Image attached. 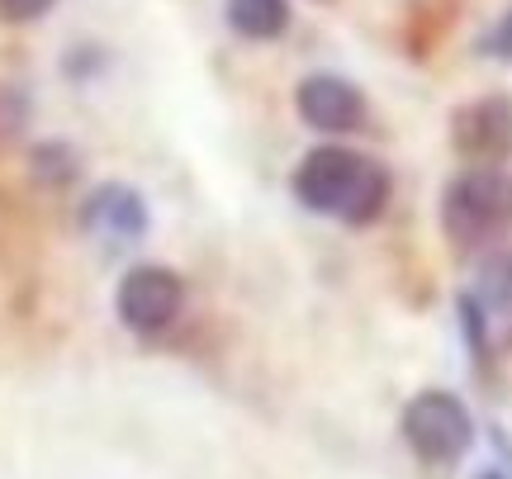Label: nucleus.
<instances>
[{"label": "nucleus", "instance_id": "f257e3e1", "mask_svg": "<svg viewBox=\"0 0 512 479\" xmlns=\"http://www.w3.org/2000/svg\"><path fill=\"white\" fill-rule=\"evenodd\" d=\"M294 200L313 209V214H332V219L366 228L384 214L389 204V171L380 162H370L361 152L323 143L313 148L304 162L294 166Z\"/></svg>", "mask_w": 512, "mask_h": 479}, {"label": "nucleus", "instance_id": "f03ea898", "mask_svg": "<svg viewBox=\"0 0 512 479\" xmlns=\"http://www.w3.org/2000/svg\"><path fill=\"white\" fill-rule=\"evenodd\" d=\"M399 432L408 451L427 465H456L475 446V418L451 389H422L403 404Z\"/></svg>", "mask_w": 512, "mask_h": 479}, {"label": "nucleus", "instance_id": "7ed1b4c3", "mask_svg": "<svg viewBox=\"0 0 512 479\" xmlns=\"http://www.w3.org/2000/svg\"><path fill=\"white\" fill-rule=\"evenodd\" d=\"M441 223L460 247L489 242L503 223H512V176H503L498 166H470L465 176L446 185Z\"/></svg>", "mask_w": 512, "mask_h": 479}, {"label": "nucleus", "instance_id": "20e7f679", "mask_svg": "<svg viewBox=\"0 0 512 479\" xmlns=\"http://www.w3.org/2000/svg\"><path fill=\"white\" fill-rule=\"evenodd\" d=\"M114 309H119V323L138 337H157L166 332L185 309V280L176 271H166L157 261H143L133 266L119 290H114Z\"/></svg>", "mask_w": 512, "mask_h": 479}, {"label": "nucleus", "instance_id": "39448f33", "mask_svg": "<svg viewBox=\"0 0 512 479\" xmlns=\"http://www.w3.org/2000/svg\"><path fill=\"white\" fill-rule=\"evenodd\" d=\"M451 143L460 157L498 166L512 157V95H479L451 114Z\"/></svg>", "mask_w": 512, "mask_h": 479}, {"label": "nucleus", "instance_id": "423d86ee", "mask_svg": "<svg viewBox=\"0 0 512 479\" xmlns=\"http://www.w3.org/2000/svg\"><path fill=\"white\" fill-rule=\"evenodd\" d=\"M294 110L318 133H351V129H361V119H366V95L356 91L351 81H342V76L318 72L299 81Z\"/></svg>", "mask_w": 512, "mask_h": 479}, {"label": "nucleus", "instance_id": "0eeeda50", "mask_svg": "<svg viewBox=\"0 0 512 479\" xmlns=\"http://www.w3.org/2000/svg\"><path fill=\"white\" fill-rule=\"evenodd\" d=\"M81 223L95 233H114V238H143L152 214H147V200L133 185H100L81 209Z\"/></svg>", "mask_w": 512, "mask_h": 479}, {"label": "nucleus", "instance_id": "6e6552de", "mask_svg": "<svg viewBox=\"0 0 512 479\" xmlns=\"http://www.w3.org/2000/svg\"><path fill=\"white\" fill-rule=\"evenodd\" d=\"M228 29L252 43H271L290 29V0H228L223 5Z\"/></svg>", "mask_w": 512, "mask_h": 479}, {"label": "nucleus", "instance_id": "1a4fd4ad", "mask_svg": "<svg viewBox=\"0 0 512 479\" xmlns=\"http://www.w3.org/2000/svg\"><path fill=\"white\" fill-rule=\"evenodd\" d=\"M29 171H34L38 185H48V190H62V185H72L81 176V157H76L67 143H38L29 152Z\"/></svg>", "mask_w": 512, "mask_h": 479}, {"label": "nucleus", "instance_id": "9d476101", "mask_svg": "<svg viewBox=\"0 0 512 479\" xmlns=\"http://www.w3.org/2000/svg\"><path fill=\"white\" fill-rule=\"evenodd\" d=\"M470 295H475L484 309H512V252H494V257H484Z\"/></svg>", "mask_w": 512, "mask_h": 479}, {"label": "nucleus", "instance_id": "9b49d317", "mask_svg": "<svg viewBox=\"0 0 512 479\" xmlns=\"http://www.w3.org/2000/svg\"><path fill=\"white\" fill-rule=\"evenodd\" d=\"M456 314H460V332H465V347L475 356V366L489 361V318H484V304H479L475 295H460Z\"/></svg>", "mask_w": 512, "mask_h": 479}, {"label": "nucleus", "instance_id": "f8f14e48", "mask_svg": "<svg viewBox=\"0 0 512 479\" xmlns=\"http://www.w3.org/2000/svg\"><path fill=\"white\" fill-rule=\"evenodd\" d=\"M479 53L494 57V62H512V10H503V19L479 38Z\"/></svg>", "mask_w": 512, "mask_h": 479}, {"label": "nucleus", "instance_id": "ddd939ff", "mask_svg": "<svg viewBox=\"0 0 512 479\" xmlns=\"http://www.w3.org/2000/svg\"><path fill=\"white\" fill-rule=\"evenodd\" d=\"M53 5L57 0H0V19H5V24H34V19H43Z\"/></svg>", "mask_w": 512, "mask_h": 479}, {"label": "nucleus", "instance_id": "4468645a", "mask_svg": "<svg viewBox=\"0 0 512 479\" xmlns=\"http://www.w3.org/2000/svg\"><path fill=\"white\" fill-rule=\"evenodd\" d=\"M489 437H494L498 456H503V470H479L475 479H512V442H508V432H503V427H494Z\"/></svg>", "mask_w": 512, "mask_h": 479}, {"label": "nucleus", "instance_id": "2eb2a0df", "mask_svg": "<svg viewBox=\"0 0 512 479\" xmlns=\"http://www.w3.org/2000/svg\"><path fill=\"white\" fill-rule=\"evenodd\" d=\"M508 342H512V337H508Z\"/></svg>", "mask_w": 512, "mask_h": 479}]
</instances>
